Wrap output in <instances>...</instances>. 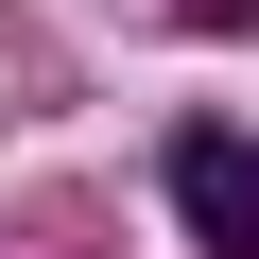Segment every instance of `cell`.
I'll return each mask as SVG.
<instances>
[{
    "label": "cell",
    "mask_w": 259,
    "mask_h": 259,
    "mask_svg": "<svg viewBox=\"0 0 259 259\" xmlns=\"http://www.w3.org/2000/svg\"><path fill=\"white\" fill-rule=\"evenodd\" d=\"M173 18H207V35H242V18H259V0H173Z\"/></svg>",
    "instance_id": "2"
},
{
    "label": "cell",
    "mask_w": 259,
    "mask_h": 259,
    "mask_svg": "<svg viewBox=\"0 0 259 259\" xmlns=\"http://www.w3.org/2000/svg\"><path fill=\"white\" fill-rule=\"evenodd\" d=\"M173 207H190V242L207 259H259V139H242V121H173Z\"/></svg>",
    "instance_id": "1"
}]
</instances>
